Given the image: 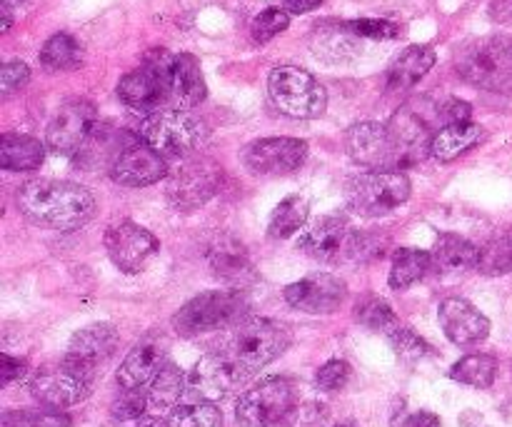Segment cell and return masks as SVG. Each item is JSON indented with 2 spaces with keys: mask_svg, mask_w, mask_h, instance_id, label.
<instances>
[{
  "mask_svg": "<svg viewBox=\"0 0 512 427\" xmlns=\"http://www.w3.org/2000/svg\"><path fill=\"white\" fill-rule=\"evenodd\" d=\"M20 215L38 228L48 230H78L93 220L95 205L93 193L78 183L68 180H30L15 195Z\"/></svg>",
  "mask_w": 512,
  "mask_h": 427,
  "instance_id": "1",
  "label": "cell"
},
{
  "mask_svg": "<svg viewBox=\"0 0 512 427\" xmlns=\"http://www.w3.org/2000/svg\"><path fill=\"white\" fill-rule=\"evenodd\" d=\"M290 330L285 325L268 318H245L235 328L225 330L220 343L215 345V353L225 355L245 380L278 360L288 350Z\"/></svg>",
  "mask_w": 512,
  "mask_h": 427,
  "instance_id": "2",
  "label": "cell"
},
{
  "mask_svg": "<svg viewBox=\"0 0 512 427\" xmlns=\"http://www.w3.org/2000/svg\"><path fill=\"white\" fill-rule=\"evenodd\" d=\"M250 313L243 290H208L195 295L173 315V328L180 338H198L205 333L230 330L243 323Z\"/></svg>",
  "mask_w": 512,
  "mask_h": 427,
  "instance_id": "3",
  "label": "cell"
},
{
  "mask_svg": "<svg viewBox=\"0 0 512 427\" xmlns=\"http://www.w3.org/2000/svg\"><path fill=\"white\" fill-rule=\"evenodd\" d=\"M138 138L155 153L168 158H188L208 143V128L193 113L180 108L158 110L140 123Z\"/></svg>",
  "mask_w": 512,
  "mask_h": 427,
  "instance_id": "4",
  "label": "cell"
},
{
  "mask_svg": "<svg viewBox=\"0 0 512 427\" xmlns=\"http://www.w3.org/2000/svg\"><path fill=\"white\" fill-rule=\"evenodd\" d=\"M455 68L465 83L475 88L510 93L512 90V40L478 38L465 43L455 55Z\"/></svg>",
  "mask_w": 512,
  "mask_h": 427,
  "instance_id": "5",
  "label": "cell"
},
{
  "mask_svg": "<svg viewBox=\"0 0 512 427\" xmlns=\"http://www.w3.org/2000/svg\"><path fill=\"white\" fill-rule=\"evenodd\" d=\"M410 180L400 170H370L345 188L348 208L360 218H383L410 200Z\"/></svg>",
  "mask_w": 512,
  "mask_h": 427,
  "instance_id": "6",
  "label": "cell"
},
{
  "mask_svg": "<svg viewBox=\"0 0 512 427\" xmlns=\"http://www.w3.org/2000/svg\"><path fill=\"white\" fill-rule=\"evenodd\" d=\"M95 375H98V370L63 358L60 363L45 365L33 375L30 395L48 410L73 408L93 393Z\"/></svg>",
  "mask_w": 512,
  "mask_h": 427,
  "instance_id": "7",
  "label": "cell"
},
{
  "mask_svg": "<svg viewBox=\"0 0 512 427\" xmlns=\"http://www.w3.org/2000/svg\"><path fill=\"white\" fill-rule=\"evenodd\" d=\"M268 93L275 108L295 120H310L325 113L328 93L298 65H278L268 78Z\"/></svg>",
  "mask_w": 512,
  "mask_h": 427,
  "instance_id": "8",
  "label": "cell"
},
{
  "mask_svg": "<svg viewBox=\"0 0 512 427\" xmlns=\"http://www.w3.org/2000/svg\"><path fill=\"white\" fill-rule=\"evenodd\" d=\"M170 68L173 58L163 50H155L140 68L120 78L118 98L135 113H158L160 105L170 100Z\"/></svg>",
  "mask_w": 512,
  "mask_h": 427,
  "instance_id": "9",
  "label": "cell"
},
{
  "mask_svg": "<svg viewBox=\"0 0 512 427\" xmlns=\"http://www.w3.org/2000/svg\"><path fill=\"white\" fill-rule=\"evenodd\" d=\"M295 410V390L285 378H268L240 395L235 418L240 427H273Z\"/></svg>",
  "mask_w": 512,
  "mask_h": 427,
  "instance_id": "10",
  "label": "cell"
},
{
  "mask_svg": "<svg viewBox=\"0 0 512 427\" xmlns=\"http://www.w3.org/2000/svg\"><path fill=\"white\" fill-rule=\"evenodd\" d=\"M98 125V110L90 100L75 98L60 105L45 130V145L55 155H75Z\"/></svg>",
  "mask_w": 512,
  "mask_h": 427,
  "instance_id": "11",
  "label": "cell"
},
{
  "mask_svg": "<svg viewBox=\"0 0 512 427\" xmlns=\"http://www.w3.org/2000/svg\"><path fill=\"white\" fill-rule=\"evenodd\" d=\"M308 160V143L298 138H263L243 150L245 168L260 178H280L300 170Z\"/></svg>",
  "mask_w": 512,
  "mask_h": 427,
  "instance_id": "12",
  "label": "cell"
},
{
  "mask_svg": "<svg viewBox=\"0 0 512 427\" xmlns=\"http://www.w3.org/2000/svg\"><path fill=\"white\" fill-rule=\"evenodd\" d=\"M105 250H108L115 268L128 275H138L155 258L160 243L150 230L140 228L133 220H123V223H115L108 228V233H105Z\"/></svg>",
  "mask_w": 512,
  "mask_h": 427,
  "instance_id": "13",
  "label": "cell"
},
{
  "mask_svg": "<svg viewBox=\"0 0 512 427\" xmlns=\"http://www.w3.org/2000/svg\"><path fill=\"white\" fill-rule=\"evenodd\" d=\"M220 178H223V173L210 160H188L183 168L170 175L165 193H168L170 205L175 210L188 213V210L205 205L218 193Z\"/></svg>",
  "mask_w": 512,
  "mask_h": 427,
  "instance_id": "14",
  "label": "cell"
},
{
  "mask_svg": "<svg viewBox=\"0 0 512 427\" xmlns=\"http://www.w3.org/2000/svg\"><path fill=\"white\" fill-rule=\"evenodd\" d=\"M355 230L350 228L348 218L340 213L323 215L318 223L310 225L300 238V250L320 263H350L353 258Z\"/></svg>",
  "mask_w": 512,
  "mask_h": 427,
  "instance_id": "15",
  "label": "cell"
},
{
  "mask_svg": "<svg viewBox=\"0 0 512 427\" xmlns=\"http://www.w3.org/2000/svg\"><path fill=\"white\" fill-rule=\"evenodd\" d=\"M345 150L358 165L370 170L400 168V150L393 133L383 123H355L345 133Z\"/></svg>",
  "mask_w": 512,
  "mask_h": 427,
  "instance_id": "16",
  "label": "cell"
},
{
  "mask_svg": "<svg viewBox=\"0 0 512 427\" xmlns=\"http://www.w3.org/2000/svg\"><path fill=\"white\" fill-rule=\"evenodd\" d=\"M243 383H248L245 375L225 355L213 350L188 373L185 395H190L195 403H215V400H223L225 395L238 390Z\"/></svg>",
  "mask_w": 512,
  "mask_h": 427,
  "instance_id": "17",
  "label": "cell"
},
{
  "mask_svg": "<svg viewBox=\"0 0 512 427\" xmlns=\"http://www.w3.org/2000/svg\"><path fill=\"white\" fill-rule=\"evenodd\" d=\"M285 300L293 310L308 315H330L348 300V285L328 273H315L285 288Z\"/></svg>",
  "mask_w": 512,
  "mask_h": 427,
  "instance_id": "18",
  "label": "cell"
},
{
  "mask_svg": "<svg viewBox=\"0 0 512 427\" xmlns=\"http://www.w3.org/2000/svg\"><path fill=\"white\" fill-rule=\"evenodd\" d=\"M203 258L205 263H208V268L213 270V275L225 280L230 288L240 290L243 285H248L250 280H255V268L253 263H250L248 248H245L235 235H210L203 243Z\"/></svg>",
  "mask_w": 512,
  "mask_h": 427,
  "instance_id": "19",
  "label": "cell"
},
{
  "mask_svg": "<svg viewBox=\"0 0 512 427\" xmlns=\"http://www.w3.org/2000/svg\"><path fill=\"white\" fill-rule=\"evenodd\" d=\"M170 345L168 338L160 333L148 335V338L140 340L133 350L128 353V358L123 360L118 370V385L123 390H143L150 388L155 378H158L160 370L170 363L168 360Z\"/></svg>",
  "mask_w": 512,
  "mask_h": 427,
  "instance_id": "20",
  "label": "cell"
},
{
  "mask_svg": "<svg viewBox=\"0 0 512 427\" xmlns=\"http://www.w3.org/2000/svg\"><path fill=\"white\" fill-rule=\"evenodd\" d=\"M440 328L450 343L460 348L483 343L490 335V320L465 298H448L440 303L438 310Z\"/></svg>",
  "mask_w": 512,
  "mask_h": 427,
  "instance_id": "21",
  "label": "cell"
},
{
  "mask_svg": "<svg viewBox=\"0 0 512 427\" xmlns=\"http://www.w3.org/2000/svg\"><path fill=\"white\" fill-rule=\"evenodd\" d=\"M388 128L400 150V165H413L423 160L425 155H430V143H433L435 133L425 110L405 105L395 113Z\"/></svg>",
  "mask_w": 512,
  "mask_h": 427,
  "instance_id": "22",
  "label": "cell"
},
{
  "mask_svg": "<svg viewBox=\"0 0 512 427\" xmlns=\"http://www.w3.org/2000/svg\"><path fill=\"white\" fill-rule=\"evenodd\" d=\"M138 140L133 135H128L125 130L115 128V125L103 123L95 125L90 138L85 140L83 148L73 155L75 158V168L88 170V173H95V170H113V165L118 163L120 155L135 145Z\"/></svg>",
  "mask_w": 512,
  "mask_h": 427,
  "instance_id": "23",
  "label": "cell"
},
{
  "mask_svg": "<svg viewBox=\"0 0 512 427\" xmlns=\"http://www.w3.org/2000/svg\"><path fill=\"white\" fill-rule=\"evenodd\" d=\"M165 175H168V160L140 140L130 145L110 170V178L125 188H148L160 183Z\"/></svg>",
  "mask_w": 512,
  "mask_h": 427,
  "instance_id": "24",
  "label": "cell"
},
{
  "mask_svg": "<svg viewBox=\"0 0 512 427\" xmlns=\"http://www.w3.org/2000/svg\"><path fill=\"white\" fill-rule=\"evenodd\" d=\"M478 260V245L470 243L463 235L445 233L435 240L433 250H430V273L445 280L463 278L470 270H478Z\"/></svg>",
  "mask_w": 512,
  "mask_h": 427,
  "instance_id": "25",
  "label": "cell"
},
{
  "mask_svg": "<svg viewBox=\"0 0 512 427\" xmlns=\"http://www.w3.org/2000/svg\"><path fill=\"white\" fill-rule=\"evenodd\" d=\"M115 348H118V330L110 323H95L73 335L65 358L98 370L100 365L113 358Z\"/></svg>",
  "mask_w": 512,
  "mask_h": 427,
  "instance_id": "26",
  "label": "cell"
},
{
  "mask_svg": "<svg viewBox=\"0 0 512 427\" xmlns=\"http://www.w3.org/2000/svg\"><path fill=\"white\" fill-rule=\"evenodd\" d=\"M205 95H208V88H205V78L198 58L190 53L173 55V68H170V100L180 110H190L203 103Z\"/></svg>",
  "mask_w": 512,
  "mask_h": 427,
  "instance_id": "27",
  "label": "cell"
},
{
  "mask_svg": "<svg viewBox=\"0 0 512 427\" xmlns=\"http://www.w3.org/2000/svg\"><path fill=\"white\" fill-rule=\"evenodd\" d=\"M360 43L363 38L353 33L350 23H323L315 28L313 38H310L313 53L328 63H343V60L355 58L360 53Z\"/></svg>",
  "mask_w": 512,
  "mask_h": 427,
  "instance_id": "28",
  "label": "cell"
},
{
  "mask_svg": "<svg viewBox=\"0 0 512 427\" xmlns=\"http://www.w3.org/2000/svg\"><path fill=\"white\" fill-rule=\"evenodd\" d=\"M485 138V130L478 123H453L443 125L440 130H435V138L430 143V155H433L438 163H453L460 155L470 153L473 148H478Z\"/></svg>",
  "mask_w": 512,
  "mask_h": 427,
  "instance_id": "29",
  "label": "cell"
},
{
  "mask_svg": "<svg viewBox=\"0 0 512 427\" xmlns=\"http://www.w3.org/2000/svg\"><path fill=\"white\" fill-rule=\"evenodd\" d=\"M435 65V50L428 45H410L408 50L395 58V63L388 70V90L393 93H403L418 85L430 68Z\"/></svg>",
  "mask_w": 512,
  "mask_h": 427,
  "instance_id": "30",
  "label": "cell"
},
{
  "mask_svg": "<svg viewBox=\"0 0 512 427\" xmlns=\"http://www.w3.org/2000/svg\"><path fill=\"white\" fill-rule=\"evenodd\" d=\"M45 160V145L33 135L8 133L0 140V165L15 173L38 170Z\"/></svg>",
  "mask_w": 512,
  "mask_h": 427,
  "instance_id": "31",
  "label": "cell"
},
{
  "mask_svg": "<svg viewBox=\"0 0 512 427\" xmlns=\"http://www.w3.org/2000/svg\"><path fill=\"white\" fill-rule=\"evenodd\" d=\"M185 390H188V375H183V370L168 363L148 388L150 410H155V413H170V410L178 408Z\"/></svg>",
  "mask_w": 512,
  "mask_h": 427,
  "instance_id": "32",
  "label": "cell"
},
{
  "mask_svg": "<svg viewBox=\"0 0 512 427\" xmlns=\"http://www.w3.org/2000/svg\"><path fill=\"white\" fill-rule=\"evenodd\" d=\"M430 273V253L418 248H400L390 265V288L405 290Z\"/></svg>",
  "mask_w": 512,
  "mask_h": 427,
  "instance_id": "33",
  "label": "cell"
},
{
  "mask_svg": "<svg viewBox=\"0 0 512 427\" xmlns=\"http://www.w3.org/2000/svg\"><path fill=\"white\" fill-rule=\"evenodd\" d=\"M310 215V203L303 195H290L285 198L278 208L273 210L268 223V235L275 240H285L290 235L298 233L305 223H308Z\"/></svg>",
  "mask_w": 512,
  "mask_h": 427,
  "instance_id": "34",
  "label": "cell"
},
{
  "mask_svg": "<svg viewBox=\"0 0 512 427\" xmlns=\"http://www.w3.org/2000/svg\"><path fill=\"white\" fill-rule=\"evenodd\" d=\"M40 65L45 70H75L83 65V48L78 40L68 33H55L53 38L45 40L43 50H40Z\"/></svg>",
  "mask_w": 512,
  "mask_h": 427,
  "instance_id": "35",
  "label": "cell"
},
{
  "mask_svg": "<svg viewBox=\"0 0 512 427\" xmlns=\"http://www.w3.org/2000/svg\"><path fill=\"white\" fill-rule=\"evenodd\" d=\"M495 375H498V360L493 355L485 353H473L460 358L458 363L450 368V378L455 383L470 385V388H490L495 383Z\"/></svg>",
  "mask_w": 512,
  "mask_h": 427,
  "instance_id": "36",
  "label": "cell"
},
{
  "mask_svg": "<svg viewBox=\"0 0 512 427\" xmlns=\"http://www.w3.org/2000/svg\"><path fill=\"white\" fill-rule=\"evenodd\" d=\"M478 270L490 278L512 273V228L498 230L480 245Z\"/></svg>",
  "mask_w": 512,
  "mask_h": 427,
  "instance_id": "37",
  "label": "cell"
},
{
  "mask_svg": "<svg viewBox=\"0 0 512 427\" xmlns=\"http://www.w3.org/2000/svg\"><path fill=\"white\" fill-rule=\"evenodd\" d=\"M355 318H358L360 325L365 328L380 330V333L390 335L395 328H400V320L395 315V310L385 303L378 295H365L363 300H358L355 305Z\"/></svg>",
  "mask_w": 512,
  "mask_h": 427,
  "instance_id": "38",
  "label": "cell"
},
{
  "mask_svg": "<svg viewBox=\"0 0 512 427\" xmlns=\"http://www.w3.org/2000/svg\"><path fill=\"white\" fill-rule=\"evenodd\" d=\"M165 427H225L223 413L213 403H193L175 408Z\"/></svg>",
  "mask_w": 512,
  "mask_h": 427,
  "instance_id": "39",
  "label": "cell"
},
{
  "mask_svg": "<svg viewBox=\"0 0 512 427\" xmlns=\"http://www.w3.org/2000/svg\"><path fill=\"white\" fill-rule=\"evenodd\" d=\"M3 427H70V418L60 410H10Z\"/></svg>",
  "mask_w": 512,
  "mask_h": 427,
  "instance_id": "40",
  "label": "cell"
},
{
  "mask_svg": "<svg viewBox=\"0 0 512 427\" xmlns=\"http://www.w3.org/2000/svg\"><path fill=\"white\" fill-rule=\"evenodd\" d=\"M290 25V13L285 8H265L263 13L255 15L253 23H250V35H253L255 43H270L275 35H280L283 30H288Z\"/></svg>",
  "mask_w": 512,
  "mask_h": 427,
  "instance_id": "41",
  "label": "cell"
},
{
  "mask_svg": "<svg viewBox=\"0 0 512 427\" xmlns=\"http://www.w3.org/2000/svg\"><path fill=\"white\" fill-rule=\"evenodd\" d=\"M388 338L395 353H398L403 360H408V363H420V360H425L430 353H433V348H430L420 335H415L413 330L408 328H395Z\"/></svg>",
  "mask_w": 512,
  "mask_h": 427,
  "instance_id": "42",
  "label": "cell"
},
{
  "mask_svg": "<svg viewBox=\"0 0 512 427\" xmlns=\"http://www.w3.org/2000/svg\"><path fill=\"white\" fill-rule=\"evenodd\" d=\"M350 380V365L345 360H328L323 368L315 373V385L325 393H338L348 385Z\"/></svg>",
  "mask_w": 512,
  "mask_h": 427,
  "instance_id": "43",
  "label": "cell"
},
{
  "mask_svg": "<svg viewBox=\"0 0 512 427\" xmlns=\"http://www.w3.org/2000/svg\"><path fill=\"white\" fill-rule=\"evenodd\" d=\"M353 33L363 40H393L400 35V25L390 23V20L378 18H363V20H348Z\"/></svg>",
  "mask_w": 512,
  "mask_h": 427,
  "instance_id": "44",
  "label": "cell"
},
{
  "mask_svg": "<svg viewBox=\"0 0 512 427\" xmlns=\"http://www.w3.org/2000/svg\"><path fill=\"white\" fill-rule=\"evenodd\" d=\"M148 408V393H143V390H125V393L113 403L110 413H113L115 420L123 423V420L140 418Z\"/></svg>",
  "mask_w": 512,
  "mask_h": 427,
  "instance_id": "45",
  "label": "cell"
},
{
  "mask_svg": "<svg viewBox=\"0 0 512 427\" xmlns=\"http://www.w3.org/2000/svg\"><path fill=\"white\" fill-rule=\"evenodd\" d=\"M30 80V68L23 60H10L3 65V73H0V93L13 95L15 90L25 88Z\"/></svg>",
  "mask_w": 512,
  "mask_h": 427,
  "instance_id": "46",
  "label": "cell"
},
{
  "mask_svg": "<svg viewBox=\"0 0 512 427\" xmlns=\"http://www.w3.org/2000/svg\"><path fill=\"white\" fill-rule=\"evenodd\" d=\"M438 115L445 120V125L453 123H468L470 120V105L458 98H448L443 105H438Z\"/></svg>",
  "mask_w": 512,
  "mask_h": 427,
  "instance_id": "47",
  "label": "cell"
},
{
  "mask_svg": "<svg viewBox=\"0 0 512 427\" xmlns=\"http://www.w3.org/2000/svg\"><path fill=\"white\" fill-rule=\"evenodd\" d=\"M0 365H3V385L20 380L25 375V370H28V365H25L23 360H15L10 358V355H3V358H0Z\"/></svg>",
  "mask_w": 512,
  "mask_h": 427,
  "instance_id": "48",
  "label": "cell"
},
{
  "mask_svg": "<svg viewBox=\"0 0 512 427\" xmlns=\"http://www.w3.org/2000/svg\"><path fill=\"white\" fill-rule=\"evenodd\" d=\"M490 18L495 23L512 25V0H493V5H490Z\"/></svg>",
  "mask_w": 512,
  "mask_h": 427,
  "instance_id": "49",
  "label": "cell"
},
{
  "mask_svg": "<svg viewBox=\"0 0 512 427\" xmlns=\"http://www.w3.org/2000/svg\"><path fill=\"white\" fill-rule=\"evenodd\" d=\"M320 5H323V0H283V8L293 15L310 13V10L320 8Z\"/></svg>",
  "mask_w": 512,
  "mask_h": 427,
  "instance_id": "50",
  "label": "cell"
},
{
  "mask_svg": "<svg viewBox=\"0 0 512 427\" xmlns=\"http://www.w3.org/2000/svg\"><path fill=\"white\" fill-rule=\"evenodd\" d=\"M403 427H440V418L435 413H413L405 420Z\"/></svg>",
  "mask_w": 512,
  "mask_h": 427,
  "instance_id": "51",
  "label": "cell"
},
{
  "mask_svg": "<svg viewBox=\"0 0 512 427\" xmlns=\"http://www.w3.org/2000/svg\"><path fill=\"white\" fill-rule=\"evenodd\" d=\"M0 10H3V33H8L10 23H13V15H10V3H5V0H3Z\"/></svg>",
  "mask_w": 512,
  "mask_h": 427,
  "instance_id": "52",
  "label": "cell"
},
{
  "mask_svg": "<svg viewBox=\"0 0 512 427\" xmlns=\"http://www.w3.org/2000/svg\"><path fill=\"white\" fill-rule=\"evenodd\" d=\"M143 427H165V425H143Z\"/></svg>",
  "mask_w": 512,
  "mask_h": 427,
  "instance_id": "53",
  "label": "cell"
},
{
  "mask_svg": "<svg viewBox=\"0 0 512 427\" xmlns=\"http://www.w3.org/2000/svg\"><path fill=\"white\" fill-rule=\"evenodd\" d=\"M335 427H353V425H345V423H343V425H335Z\"/></svg>",
  "mask_w": 512,
  "mask_h": 427,
  "instance_id": "54",
  "label": "cell"
},
{
  "mask_svg": "<svg viewBox=\"0 0 512 427\" xmlns=\"http://www.w3.org/2000/svg\"><path fill=\"white\" fill-rule=\"evenodd\" d=\"M5 3H13V0H5Z\"/></svg>",
  "mask_w": 512,
  "mask_h": 427,
  "instance_id": "55",
  "label": "cell"
}]
</instances>
